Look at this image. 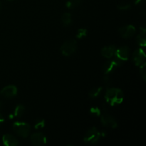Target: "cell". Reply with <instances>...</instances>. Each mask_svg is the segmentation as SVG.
Masks as SVG:
<instances>
[{
  "instance_id": "27",
  "label": "cell",
  "mask_w": 146,
  "mask_h": 146,
  "mask_svg": "<svg viewBox=\"0 0 146 146\" xmlns=\"http://www.w3.org/2000/svg\"><path fill=\"white\" fill-rule=\"evenodd\" d=\"M1 103L0 102V108H1Z\"/></svg>"
},
{
  "instance_id": "7",
  "label": "cell",
  "mask_w": 146,
  "mask_h": 146,
  "mask_svg": "<svg viewBox=\"0 0 146 146\" xmlns=\"http://www.w3.org/2000/svg\"><path fill=\"white\" fill-rule=\"evenodd\" d=\"M135 31H136V29H135V27L131 25V24L123 26V27H120L119 29H118L119 34L123 38H131L135 34Z\"/></svg>"
},
{
  "instance_id": "10",
  "label": "cell",
  "mask_w": 146,
  "mask_h": 146,
  "mask_svg": "<svg viewBox=\"0 0 146 146\" xmlns=\"http://www.w3.org/2000/svg\"><path fill=\"white\" fill-rule=\"evenodd\" d=\"M146 58L145 53L142 48H138L135 50L132 56V60L136 66H141L145 62Z\"/></svg>"
},
{
  "instance_id": "26",
  "label": "cell",
  "mask_w": 146,
  "mask_h": 146,
  "mask_svg": "<svg viewBox=\"0 0 146 146\" xmlns=\"http://www.w3.org/2000/svg\"><path fill=\"white\" fill-rule=\"evenodd\" d=\"M1 7H2V3H1V1H0V9H1Z\"/></svg>"
},
{
  "instance_id": "11",
  "label": "cell",
  "mask_w": 146,
  "mask_h": 146,
  "mask_svg": "<svg viewBox=\"0 0 146 146\" xmlns=\"http://www.w3.org/2000/svg\"><path fill=\"white\" fill-rule=\"evenodd\" d=\"M17 94V88L15 86H7L0 91V95L4 98H12Z\"/></svg>"
},
{
  "instance_id": "13",
  "label": "cell",
  "mask_w": 146,
  "mask_h": 146,
  "mask_svg": "<svg viewBox=\"0 0 146 146\" xmlns=\"http://www.w3.org/2000/svg\"><path fill=\"white\" fill-rule=\"evenodd\" d=\"M2 141L4 145L6 146H17L19 145V142L17 138L14 135L10 134H5L2 137Z\"/></svg>"
},
{
  "instance_id": "22",
  "label": "cell",
  "mask_w": 146,
  "mask_h": 146,
  "mask_svg": "<svg viewBox=\"0 0 146 146\" xmlns=\"http://www.w3.org/2000/svg\"><path fill=\"white\" fill-rule=\"evenodd\" d=\"M45 126V121L44 119H38L35 123L34 128L36 129H41Z\"/></svg>"
},
{
  "instance_id": "9",
  "label": "cell",
  "mask_w": 146,
  "mask_h": 146,
  "mask_svg": "<svg viewBox=\"0 0 146 146\" xmlns=\"http://www.w3.org/2000/svg\"><path fill=\"white\" fill-rule=\"evenodd\" d=\"M129 55H130V48L129 47L127 46H121L120 48H118V49L116 48V51H115V54L114 55V56H115L116 58H118V59L123 61H127V60L129 58Z\"/></svg>"
},
{
  "instance_id": "16",
  "label": "cell",
  "mask_w": 146,
  "mask_h": 146,
  "mask_svg": "<svg viewBox=\"0 0 146 146\" xmlns=\"http://www.w3.org/2000/svg\"><path fill=\"white\" fill-rule=\"evenodd\" d=\"M83 0H68L66 3V7L69 9H73L81 4Z\"/></svg>"
},
{
  "instance_id": "6",
  "label": "cell",
  "mask_w": 146,
  "mask_h": 146,
  "mask_svg": "<svg viewBox=\"0 0 146 146\" xmlns=\"http://www.w3.org/2000/svg\"><path fill=\"white\" fill-rule=\"evenodd\" d=\"M101 121L103 125L107 128H115L118 127V123L116 122L115 118L106 112L101 115Z\"/></svg>"
},
{
  "instance_id": "28",
  "label": "cell",
  "mask_w": 146,
  "mask_h": 146,
  "mask_svg": "<svg viewBox=\"0 0 146 146\" xmlns=\"http://www.w3.org/2000/svg\"><path fill=\"white\" fill-rule=\"evenodd\" d=\"M8 1H14V0H8Z\"/></svg>"
},
{
  "instance_id": "5",
  "label": "cell",
  "mask_w": 146,
  "mask_h": 146,
  "mask_svg": "<svg viewBox=\"0 0 146 146\" xmlns=\"http://www.w3.org/2000/svg\"><path fill=\"white\" fill-rule=\"evenodd\" d=\"M123 64V62L122 61H121V60H119L115 56L113 59L111 60V61H106L104 64V66H103V71H104L106 75H108V74L112 73L117 67L121 66Z\"/></svg>"
},
{
  "instance_id": "12",
  "label": "cell",
  "mask_w": 146,
  "mask_h": 146,
  "mask_svg": "<svg viewBox=\"0 0 146 146\" xmlns=\"http://www.w3.org/2000/svg\"><path fill=\"white\" fill-rule=\"evenodd\" d=\"M116 51V47L114 45H109L104 46L101 49V55L106 58H111L114 56Z\"/></svg>"
},
{
  "instance_id": "2",
  "label": "cell",
  "mask_w": 146,
  "mask_h": 146,
  "mask_svg": "<svg viewBox=\"0 0 146 146\" xmlns=\"http://www.w3.org/2000/svg\"><path fill=\"white\" fill-rule=\"evenodd\" d=\"M13 129L15 133L21 138H27L31 132V126L24 122H15L13 124Z\"/></svg>"
},
{
  "instance_id": "15",
  "label": "cell",
  "mask_w": 146,
  "mask_h": 146,
  "mask_svg": "<svg viewBox=\"0 0 146 146\" xmlns=\"http://www.w3.org/2000/svg\"><path fill=\"white\" fill-rule=\"evenodd\" d=\"M136 41L138 44L141 46H145L146 45V36L145 32H141L136 37Z\"/></svg>"
},
{
  "instance_id": "23",
  "label": "cell",
  "mask_w": 146,
  "mask_h": 146,
  "mask_svg": "<svg viewBox=\"0 0 146 146\" xmlns=\"http://www.w3.org/2000/svg\"><path fill=\"white\" fill-rule=\"evenodd\" d=\"M90 113L93 115H96V116H100L101 115V111H100L99 108L96 106H94L91 108L90 109Z\"/></svg>"
},
{
  "instance_id": "3",
  "label": "cell",
  "mask_w": 146,
  "mask_h": 146,
  "mask_svg": "<svg viewBox=\"0 0 146 146\" xmlns=\"http://www.w3.org/2000/svg\"><path fill=\"white\" fill-rule=\"evenodd\" d=\"M101 138V133L98 131L95 127L90 128L86 133L84 138V141L86 143L89 144H96L99 141L100 138Z\"/></svg>"
},
{
  "instance_id": "17",
  "label": "cell",
  "mask_w": 146,
  "mask_h": 146,
  "mask_svg": "<svg viewBox=\"0 0 146 146\" xmlns=\"http://www.w3.org/2000/svg\"><path fill=\"white\" fill-rule=\"evenodd\" d=\"M102 87H95V88H93L91 91L88 93V95L91 98H96L99 96V94H101V92L102 91Z\"/></svg>"
},
{
  "instance_id": "18",
  "label": "cell",
  "mask_w": 146,
  "mask_h": 146,
  "mask_svg": "<svg viewBox=\"0 0 146 146\" xmlns=\"http://www.w3.org/2000/svg\"><path fill=\"white\" fill-rule=\"evenodd\" d=\"M24 111H25V108H24V106L19 104L17 106L15 110H14V116L17 117V118L21 117L24 114Z\"/></svg>"
},
{
  "instance_id": "20",
  "label": "cell",
  "mask_w": 146,
  "mask_h": 146,
  "mask_svg": "<svg viewBox=\"0 0 146 146\" xmlns=\"http://www.w3.org/2000/svg\"><path fill=\"white\" fill-rule=\"evenodd\" d=\"M117 7H118V9L121 10V11H127V10H129L131 8V5L129 3L123 2L118 4Z\"/></svg>"
},
{
  "instance_id": "1",
  "label": "cell",
  "mask_w": 146,
  "mask_h": 146,
  "mask_svg": "<svg viewBox=\"0 0 146 146\" xmlns=\"http://www.w3.org/2000/svg\"><path fill=\"white\" fill-rule=\"evenodd\" d=\"M105 98L106 102L109 105L113 106L123 102L124 98V94L122 90L120 88H110L106 90Z\"/></svg>"
},
{
  "instance_id": "14",
  "label": "cell",
  "mask_w": 146,
  "mask_h": 146,
  "mask_svg": "<svg viewBox=\"0 0 146 146\" xmlns=\"http://www.w3.org/2000/svg\"><path fill=\"white\" fill-rule=\"evenodd\" d=\"M61 22L64 24L65 27H68V26L71 25V23H72V17L70 13L66 12L63 14V15L61 16Z\"/></svg>"
},
{
  "instance_id": "4",
  "label": "cell",
  "mask_w": 146,
  "mask_h": 146,
  "mask_svg": "<svg viewBox=\"0 0 146 146\" xmlns=\"http://www.w3.org/2000/svg\"><path fill=\"white\" fill-rule=\"evenodd\" d=\"M77 49V42L74 39L65 41L61 47V52L64 56H70L75 53Z\"/></svg>"
},
{
  "instance_id": "24",
  "label": "cell",
  "mask_w": 146,
  "mask_h": 146,
  "mask_svg": "<svg viewBox=\"0 0 146 146\" xmlns=\"http://www.w3.org/2000/svg\"><path fill=\"white\" fill-rule=\"evenodd\" d=\"M145 0H133V3L135 5H141V4H144Z\"/></svg>"
},
{
  "instance_id": "8",
  "label": "cell",
  "mask_w": 146,
  "mask_h": 146,
  "mask_svg": "<svg viewBox=\"0 0 146 146\" xmlns=\"http://www.w3.org/2000/svg\"><path fill=\"white\" fill-rule=\"evenodd\" d=\"M31 142L34 145L42 146L46 144L47 140L43 133L38 132L31 135Z\"/></svg>"
},
{
  "instance_id": "21",
  "label": "cell",
  "mask_w": 146,
  "mask_h": 146,
  "mask_svg": "<svg viewBox=\"0 0 146 146\" xmlns=\"http://www.w3.org/2000/svg\"><path fill=\"white\" fill-rule=\"evenodd\" d=\"M140 75L144 81H146V64L145 62L141 65L140 68Z\"/></svg>"
},
{
  "instance_id": "19",
  "label": "cell",
  "mask_w": 146,
  "mask_h": 146,
  "mask_svg": "<svg viewBox=\"0 0 146 146\" xmlns=\"http://www.w3.org/2000/svg\"><path fill=\"white\" fill-rule=\"evenodd\" d=\"M87 33H88V31H87L86 29H79L77 31L76 34V37L77 38H78V39H81V38L86 36Z\"/></svg>"
},
{
  "instance_id": "25",
  "label": "cell",
  "mask_w": 146,
  "mask_h": 146,
  "mask_svg": "<svg viewBox=\"0 0 146 146\" xmlns=\"http://www.w3.org/2000/svg\"><path fill=\"white\" fill-rule=\"evenodd\" d=\"M4 121V118H3V116L2 115H1V114H0V124L1 123H3Z\"/></svg>"
}]
</instances>
